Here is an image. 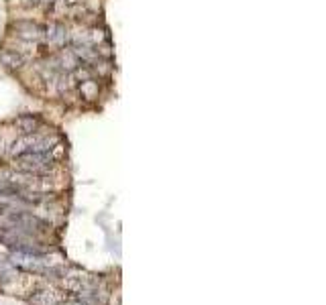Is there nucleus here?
<instances>
[{
    "instance_id": "1",
    "label": "nucleus",
    "mask_w": 326,
    "mask_h": 305,
    "mask_svg": "<svg viewBox=\"0 0 326 305\" xmlns=\"http://www.w3.org/2000/svg\"><path fill=\"white\" fill-rule=\"evenodd\" d=\"M0 59L4 61L6 65H10V67H14V65H21L23 63V57L21 55H17V53H12V51H4L2 55H0Z\"/></svg>"
},
{
    "instance_id": "2",
    "label": "nucleus",
    "mask_w": 326,
    "mask_h": 305,
    "mask_svg": "<svg viewBox=\"0 0 326 305\" xmlns=\"http://www.w3.org/2000/svg\"><path fill=\"white\" fill-rule=\"evenodd\" d=\"M53 30H55V33H53V35L49 37L51 41H55V43H59V41H62V39L65 37V35H64V29H62V27H53Z\"/></svg>"
}]
</instances>
